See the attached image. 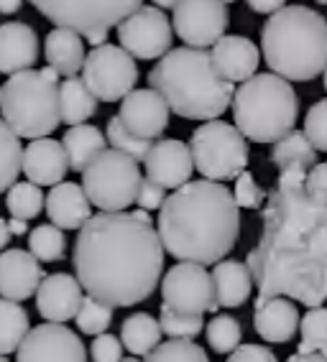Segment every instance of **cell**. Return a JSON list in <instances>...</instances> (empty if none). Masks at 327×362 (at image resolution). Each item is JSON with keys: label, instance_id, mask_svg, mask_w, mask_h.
Masks as SVG:
<instances>
[{"label": "cell", "instance_id": "obj_1", "mask_svg": "<svg viewBox=\"0 0 327 362\" xmlns=\"http://www.w3.org/2000/svg\"><path fill=\"white\" fill-rule=\"evenodd\" d=\"M307 174L284 171L268 189L263 230L248 252L256 306L284 296L320 309L327 301V214L304 189Z\"/></svg>", "mask_w": 327, "mask_h": 362}, {"label": "cell", "instance_id": "obj_2", "mask_svg": "<svg viewBox=\"0 0 327 362\" xmlns=\"http://www.w3.org/2000/svg\"><path fill=\"white\" fill-rule=\"evenodd\" d=\"M72 263L87 296L113 309L136 306L156 291L164 243L149 212H100L79 230Z\"/></svg>", "mask_w": 327, "mask_h": 362}, {"label": "cell", "instance_id": "obj_3", "mask_svg": "<svg viewBox=\"0 0 327 362\" xmlns=\"http://www.w3.org/2000/svg\"><path fill=\"white\" fill-rule=\"evenodd\" d=\"M164 250L179 263L217 265L241 235V207L220 181H190L166 197L156 220Z\"/></svg>", "mask_w": 327, "mask_h": 362}, {"label": "cell", "instance_id": "obj_4", "mask_svg": "<svg viewBox=\"0 0 327 362\" xmlns=\"http://www.w3.org/2000/svg\"><path fill=\"white\" fill-rule=\"evenodd\" d=\"M149 87L184 120H217L236 98V84L217 74L212 54L192 46L171 49L159 59L149 71Z\"/></svg>", "mask_w": 327, "mask_h": 362}, {"label": "cell", "instance_id": "obj_5", "mask_svg": "<svg viewBox=\"0 0 327 362\" xmlns=\"http://www.w3.org/2000/svg\"><path fill=\"white\" fill-rule=\"evenodd\" d=\"M261 54L271 74L287 82H309L327 69V18L307 6H287L268 16Z\"/></svg>", "mask_w": 327, "mask_h": 362}, {"label": "cell", "instance_id": "obj_6", "mask_svg": "<svg viewBox=\"0 0 327 362\" xmlns=\"http://www.w3.org/2000/svg\"><path fill=\"white\" fill-rule=\"evenodd\" d=\"M59 71L52 66L18 71L0 87V115L18 138L39 141L62 123Z\"/></svg>", "mask_w": 327, "mask_h": 362}, {"label": "cell", "instance_id": "obj_7", "mask_svg": "<svg viewBox=\"0 0 327 362\" xmlns=\"http://www.w3.org/2000/svg\"><path fill=\"white\" fill-rule=\"evenodd\" d=\"M233 115L246 141L276 143L294 130L299 98L292 82L279 74H256L236 90Z\"/></svg>", "mask_w": 327, "mask_h": 362}, {"label": "cell", "instance_id": "obj_8", "mask_svg": "<svg viewBox=\"0 0 327 362\" xmlns=\"http://www.w3.org/2000/svg\"><path fill=\"white\" fill-rule=\"evenodd\" d=\"M141 168L131 156L110 148L95 158L82 174V189H85L90 204L100 212H125L136 204L138 189H141Z\"/></svg>", "mask_w": 327, "mask_h": 362}, {"label": "cell", "instance_id": "obj_9", "mask_svg": "<svg viewBox=\"0 0 327 362\" xmlns=\"http://www.w3.org/2000/svg\"><path fill=\"white\" fill-rule=\"evenodd\" d=\"M190 151L195 168L207 181H230L248 166V141L236 125L223 120L202 123L192 133Z\"/></svg>", "mask_w": 327, "mask_h": 362}, {"label": "cell", "instance_id": "obj_10", "mask_svg": "<svg viewBox=\"0 0 327 362\" xmlns=\"http://www.w3.org/2000/svg\"><path fill=\"white\" fill-rule=\"evenodd\" d=\"M46 21L57 28H67L79 36L95 31L118 28L128 16H133L144 0H28Z\"/></svg>", "mask_w": 327, "mask_h": 362}, {"label": "cell", "instance_id": "obj_11", "mask_svg": "<svg viewBox=\"0 0 327 362\" xmlns=\"http://www.w3.org/2000/svg\"><path fill=\"white\" fill-rule=\"evenodd\" d=\"M82 79L100 103H123L138 82L136 59L123 46H98L87 54Z\"/></svg>", "mask_w": 327, "mask_h": 362}, {"label": "cell", "instance_id": "obj_12", "mask_svg": "<svg viewBox=\"0 0 327 362\" xmlns=\"http://www.w3.org/2000/svg\"><path fill=\"white\" fill-rule=\"evenodd\" d=\"M164 304L182 314L205 317L207 311H217L220 304L215 298V284L212 273L205 271V265L197 263H177L171 265L161 284Z\"/></svg>", "mask_w": 327, "mask_h": 362}, {"label": "cell", "instance_id": "obj_13", "mask_svg": "<svg viewBox=\"0 0 327 362\" xmlns=\"http://www.w3.org/2000/svg\"><path fill=\"white\" fill-rule=\"evenodd\" d=\"M118 39L133 59H164L171 52L174 26L161 8L141 6L118 26Z\"/></svg>", "mask_w": 327, "mask_h": 362}, {"label": "cell", "instance_id": "obj_14", "mask_svg": "<svg viewBox=\"0 0 327 362\" xmlns=\"http://www.w3.org/2000/svg\"><path fill=\"white\" fill-rule=\"evenodd\" d=\"M228 8L223 0H182L174 8V33L192 49L215 46L228 31Z\"/></svg>", "mask_w": 327, "mask_h": 362}, {"label": "cell", "instance_id": "obj_15", "mask_svg": "<svg viewBox=\"0 0 327 362\" xmlns=\"http://www.w3.org/2000/svg\"><path fill=\"white\" fill-rule=\"evenodd\" d=\"M16 362H87V349L77 332L46 322L28 332L16 352Z\"/></svg>", "mask_w": 327, "mask_h": 362}, {"label": "cell", "instance_id": "obj_16", "mask_svg": "<svg viewBox=\"0 0 327 362\" xmlns=\"http://www.w3.org/2000/svg\"><path fill=\"white\" fill-rule=\"evenodd\" d=\"M169 105L156 90H133L128 98L120 103L118 117L133 136L144 141H156L169 128Z\"/></svg>", "mask_w": 327, "mask_h": 362}, {"label": "cell", "instance_id": "obj_17", "mask_svg": "<svg viewBox=\"0 0 327 362\" xmlns=\"http://www.w3.org/2000/svg\"><path fill=\"white\" fill-rule=\"evenodd\" d=\"M44 279L46 273L41 268V260L33 258L31 250L13 247L0 252V298L23 304L26 298L36 296Z\"/></svg>", "mask_w": 327, "mask_h": 362}, {"label": "cell", "instance_id": "obj_18", "mask_svg": "<svg viewBox=\"0 0 327 362\" xmlns=\"http://www.w3.org/2000/svg\"><path fill=\"white\" fill-rule=\"evenodd\" d=\"M195 171V158L187 143L177 138H164L154 143L149 158H146V176L161 184L164 189H174L190 184V176Z\"/></svg>", "mask_w": 327, "mask_h": 362}, {"label": "cell", "instance_id": "obj_19", "mask_svg": "<svg viewBox=\"0 0 327 362\" xmlns=\"http://www.w3.org/2000/svg\"><path fill=\"white\" fill-rule=\"evenodd\" d=\"M82 284L69 273H52L46 276L44 284L36 291V309L41 319L54 324H64L77 317L79 306H82Z\"/></svg>", "mask_w": 327, "mask_h": 362}, {"label": "cell", "instance_id": "obj_20", "mask_svg": "<svg viewBox=\"0 0 327 362\" xmlns=\"http://www.w3.org/2000/svg\"><path fill=\"white\" fill-rule=\"evenodd\" d=\"M212 64H215L217 74L228 79L230 84L236 82H248L258 74V64H261V52L246 36H223L212 46Z\"/></svg>", "mask_w": 327, "mask_h": 362}, {"label": "cell", "instance_id": "obj_21", "mask_svg": "<svg viewBox=\"0 0 327 362\" xmlns=\"http://www.w3.org/2000/svg\"><path fill=\"white\" fill-rule=\"evenodd\" d=\"M69 171V158L59 141L39 138L23 148V176L36 187H57Z\"/></svg>", "mask_w": 327, "mask_h": 362}, {"label": "cell", "instance_id": "obj_22", "mask_svg": "<svg viewBox=\"0 0 327 362\" xmlns=\"http://www.w3.org/2000/svg\"><path fill=\"white\" fill-rule=\"evenodd\" d=\"M39 36L28 23L8 21L0 26V74H18L36 64Z\"/></svg>", "mask_w": 327, "mask_h": 362}, {"label": "cell", "instance_id": "obj_23", "mask_svg": "<svg viewBox=\"0 0 327 362\" xmlns=\"http://www.w3.org/2000/svg\"><path fill=\"white\" fill-rule=\"evenodd\" d=\"M46 217L59 230H82L92 220L90 199L74 181H62L46 194Z\"/></svg>", "mask_w": 327, "mask_h": 362}, {"label": "cell", "instance_id": "obj_24", "mask_svg": "<svg viewBox=\"0 0 327 362\" xmlns=\"http://www.w3.org/2000/svg\"><path fill=\"white\" fill-rule=\"evenodd\" d=\"M302 317L292 298L276 296L266 304L256 306L253 311V329L256 334L271 344H287L294 339L299 329Z\"/></svg>", "mask_w": 327, "mask_h": 362}, {"label": "cell", "instance_id": "obj_25", "mask_svg": "<svg viewBox=\"0 0 327 362\" xmlns=\"http://www.w3.org/2000/svg\"><path fill=\"white\" fill-rule=\"evenodd\" d=\"M212 284H215L217 304L225 309H238L251 298L253 291V276L251 268L241 260H220L212 268Z\"/></svg>", "mask_w": 327, "mask_h": 362}, {"label": "cell", "instance_id": "obj_26", "mask_svg": "<svg viewBox=\"0 0 327 362\" xmlns=\"http://www.w3.org/2000/svg\"><path fill=\"white\" fill-rule=\"evenodd\" d=\"M44 57L52 69L67 77H77L85 69L87 52L82 46V36L67 28H54L44 41Z\"/></svg>", "mask_w": 327, "mask_h": 362}, {"label": "cell", "instance_id": "obj_27", "mask_svg": "<svg viewBox=\"0 0 327 362\" xmlns=\"http://www.w3.org/2000/svg\"><path fill=\"white\" fill-rule=\"evenodd\" d=\"M271 163L279 168V174L284 171H302L309 174L317 166V148L307 138L304 130H292L282 141L274 143L271 148Z\"/></svg>", "mask_w": 327, "mask_h": 362}, {"label": "cell", "instance_id": "obj_28", "mask_svg": "<svg viewBox=\"0 0 327 362\" xmlns=\"http://www.w3.org/2000/svg\"><path fill=\"white\" fill-rule=\"evenodd\" d=\"M62 146L67 151V158H69V168L77 171V174H85L87 166H90L95 158H98L105 148V136L103 130L95 128V125H74L64 133L62 138Z\"/></svg>", "mask_w": 327, "mask_h": 362}, {"label": "cell", "instance_id": "obj_29", "mask_svg": "<svg viewBox=\"0 0 327 362\" xmlns=\"http://www.w3.org/2000/svg\"><path fill=\"white\" fill-rule=\"evenodd\" d=\"M59 95H62V123L72 125V128L74 125H85V120H90L98 112L100 100L92 95L82 77L62 79Z\"/></svg>", "mask_w": 327, "mask_h": 362}, {"label": "cell", "instance_id": "obj_30", "mask_svg": "<svg viewBox=\"0 0 327 362\" xmlns=\"http://www.w3.org/2000/svg\"><path fill=\"white\" fill-rule=\"evenodd\" d=\"M164 329L159 319H154L151 314L141 311V314H133L123 322L120 327V339H123V347L136 357H149L154 349L161 344Z\"/></svg>", "mask_w": 327, "mask_h": 362}, {"label": "cell", "instance_id": "obj_31", "mask_svg": "<svg viewBox=\"0 0 327 362\" xmlns=\"http://www.w3.org/2000/svg\"><path fill=\"white\" fill-rule=\"evenodd\" d=\"M28 332H31V322H28V311L23 309V304L0 298V355L18 352Z\"/></svg>", "mask_w": 327, "mask_h": 362}, {"label": "cell", "instance_id": "obj_32", "mask_svg": "<svg viewBox=\"0 0 327 362\" xmlns=\"http://www.w3.org/2000/svg\"><path fill=\"white\" fill-rule=\"evenodd\" d=\"M23 168V151H21V138L16 136L6 120H0V192L18 184V174Z\"/></svg>", "mask_w": 327, "mask_h": 362}, {"label": "cell", "instance_id": "obj_33", "mask_svg": "<svg viewBox=\"0 0 327 362\" xmlns=\"http://www.w3.org/2000/svg\"><path fill=\"white\" fill-rule=\"evenodd\" d=\"M6 207L16 220H31V217H39L41 209H46V194L31 181H18L8 189Z\"/></svg>", "mask_w": 327, "mask_h": 362}, {"label": "cell", "instance_id": "obj_34", "mask_svg": "<svg viewBox=\"0 0 327 362\" xmlns=\"http://www.w3.org/2000/svg\"><path fill=\"white\" fill-rule=\"evenodd\" d=\"M299 347L297 352L299 355H322L327 357V309L320 306V309H309L304 317H302L299 324Z\"/></svg>", "mask_w": 327, "mask_h": 362}, {"label": "cell", "instance_id": "obj_35", "mask_svg": "<svg viewBox=\"0 0 327 362\" xmlns=\"http://www.w3.org/2000/svg\"><path fill=\"white\" fill-rule=\"evenodd\" d=\"M28 250L41 263H57V260L64 258V250H67L64 230H59L57 225L33 227L31 233H28Z\"/></svg>", "mask_w": 327, "mask_h": 362}, {"label": "cell", "instance_id": "obj_36", "mask_svg": "<svg viewBox=\"0 0 327 362\" xmlns=\"http://www.w3.org/2000/svg\"><path fill=\"white\" fill-rule=\"evenodd\" d=\"M205 334H207V344L217 355H233L241 347V339H243V329L241 324H238V319L228 317V314L210 319V324L205 327Z\"/></svg>", "mask_w": 327, "mask_h": 362}, {"label": "cell", "instance_id": "obj_37", "mask_svg": "<svg viewBox=\"0 0 327 362\" xmlns=\"http://www.w3.org/2000/svg\"><path fill=\"white\" fill-rule=\"evenodd\" d=\"M105 136H108V141H110L113 148L120 151V153H125V156H131V158H136L138 163L141 161L146 163L151 148H154V143L151 141H144V138L133 136L131 130L123 125V120H120L118 115L108 120V130H105Z\"/></svg>", "mask_w": 327, "mask_h": 362}, {"label": "cell", "instance_id": "obj_38", "mask_svg": "<svg viewBox=\"0 0 327 362\" xmlns=\"http://www.w3.org/2000/svg\"><path fill=\"white\" fill-rule=\"evenodd\" d=\"M74 322H77L82 334L100 337V334H105L108 327L113 324V306L103 304V301L95 296H85V301H82V306H79Z\"/></svg>", "mask_w": 327, "mask_h": 362}, {"label": "cell", "instance_id": "obj_39", "mask_svg": "<svg viewBox=\"0 0 327 362\" xmlns=\"http://www.w3.org/2000/svg\"><path fill=\"white\" fill-rule=\"evenodd\" d=\"M159 324H161L164 334L169 339H195L205 329L202 317L182 314V311L169 309L166 304H161V311H159Z\"/></svg>", "mask_w": 327, "mask_h": 362}, {"label": "cell", "instance_id": "obj_40", "mask_svg": "<svg viewBox=\"0 0 327 362\" xmlns=\"http://www.w3.org/2000/svg\"><path fill=\"white\" fill-rule=\"evenodd\" d=\"M146 362H210V357L192 339H166L146 357Z\"/></svg>", "mask_w": 327, "mask_h": 362}, {"label": "cell", "instance_id": "obj_41", "mask_svg": "<svg viewBox=\"0 0 327 362\" xmlns=\"http://www.w3.org/2000/svg\"><path fill=\"white\" fill-rule=\"evenodd\" d=\"M304 133L312 141V146L322 153H327V98L317 100L304 115Z\"/></svg>", "mask_w": 327, "mask_h": 362}, {"label": "cell", "instance_id": "obj_42", "mask_svg": "<svg viewBox=\"0 0 327 362\" xmlns=\"http://www.w3.org/2000/svg\"><path fill=\"white\" fill-rule=\"evenodd\" d=\"M233 197H236L241 209H261V207H266L268 192H263V189L256 184L251 171H243L236 179V192H233Z\"/></svg>", "mask_w": 327, "mask_h": 362}, {"label": "cell", "instance_id": "obj_43", "mask_svg": "<svg viewBox=\"0 0 327 362\" xmlns=\"http://www.w3.org/2000/svg\"><path fill=\"white\" fill-rule=\"evenodd\" d=\"M92 362H120L123 360V339L110 332L95 337L90 347Z\"/></svg>", "mask_w": 327, "mask_h": 362}, {"label": "cell", "instance_id": "obj_44", "mask_svg": "<svg viewBox=\"0 0 327 362\" xmlns=\"http://www.w3.org/2000/svg\"><path fill=\"white\" fill-rule=\"evenodd\" d=\"M304 189H307L309 199L327 214V161L317 163L304 179Z\"/></svg>", "mask_w": 327, "mask_h": 362}, {"label": "cell", "instance_id": "obj_45", "mask_svg": "<svg viewBox=\"0 0 327 362\" xmlns=\"http://www.w3.org/2000/svg\"><path fill=\"white\" fill-rule=\"evenodd\" d=\"M164 202H166V189L161 187V184H156L154 179H149V176H144V181H141V189H138V199L136 204L144 212H151V209H161Z\"/></svg>", "mask_w": 327, "mask_h": 362}, {"label": "cell", "instance_id": "obj_46", "mask_svg": "<svg viewBox=\"0 0 327 362\" xmlns=\"http://www.w3.org/2000/svg\"><path fill=\"white\" fill-rule=\"evenodd\" d=\"M225 362H279V360L263 344H241Z\"/></svg>", "mask_w": 327, "mask_h": 362}, {"label": "cell", "instance_id": "obj_47", "mask_svg": "<svg viewBox=\"0 0 327 362\" xmlns=\"http://www.w3.org/2000/svg\"><path fill=\"white\" fill-rule=\"evenodd\" d=\"M248 3L251 11H256V13H263V16H274L279 13L282 8H287V0H246Z\"/></svg>", "mask_w": 327, "mask_h": 362}, {"label": "cell", "instance_id": "obj_48", "mask_svg": "<svg viewBox=\"0 0 327 362\" xmlns=\"http://www.w3.org/2000/svg\"><path fill=\"white\" fill-rule=\"evenodd\" d=\"M21 6H23V0H0V13H6V16L18 13Z\"/></svg>", "mask_w": 327, "mask_h": 362}, {"label": "cell", "instance_id": "obj_49", "mask_svg": "<svg viewBox=\"0 0 327 362\" xmlns=\"http://www.w3.org/2000/svg\"><path fill=\"white\" fill-rule=\"evenodd\" d=\"M11 238H13V233H11V225H8V220H0V250H3V247H8Z\"/></svg>", "mask_w": 327, "mask_h": 362}, {"label": "cell", "instance_id": "obj_50", "mask_svg": "<svg viewBox=\"0 0 327 362\" xmlns=\"http://www.w3.org/2000/svg\"><path fill=\"white\" fill-rule=\"evenodd\" d=\"M287 362H327V357H322V355H299V352H294L292 357H287Z\"/></svg>", "mask_w": 327, "mask_h": 362}, {"label": "cell", "instance_id": "obj_51", "mask_svg": "<svg viewBox=\"0 0 327 362\" xmlns=\"http://www.w3.org/2000/svg\"><path fill=\"white\" fill-rule=\"evenodd\" d=\"M8 225H11V233H13V235H23V233H28L26 220H16V217H11V220H8Z\"/></svg>", "mask_w": 327, "mask_h": 362}, {"label": "cell", "instance_id": "obj_52", "mask_svg": "<svg viewBox=\"0 0 327 362\" xmlns=\"http://www.w3.org/2000/svg\"><path fill=\"white\" fill-rule=\"evenodd\" d=\"M182 0H154V6L156 8H177Z\"/></svg>", "mask_w": 327, "mask_h": 362}, {"label": "cell", "instance_id": "obj_53", "mask_svg": "<svg viewBox=\"0 0 327 362\" xmlns=\"http://www.w3.org/2000/svg\"><path fill=\"white\" fill-rule=\"evenodd\" d=\"M120 362H141V360H136V357H125V360H120Z\"/></svg>", "mask_w": 327, "mask_h": 362}, {"label": "cell", "instance_id": "obj_54", "mask_svg": "<svg viewBox=\"0 0 327 362\" xmlns=\"http://www.w3.org/2000/svg\"><path fill=\"white\" fill-rule=\"evenodd\" d=\"M317 3H320V6H327V0H317Z\"/></svg>", "mask_w": 327, "mask_h": 362}, {"label": "cell", "instance_id": "obj_55", "mask_svg": "<svg viewBox=\"0 0 327 362\" xmlns=\"http://www.w3.org/2000/svg\"><path fill=\"white\" fill-rule=\"evenodd\" d=\"M0 362H8V360H6V355H0Z\"/></svg>", "mask_w": 327, "mask_h": 362}, {"label": "cell", "instance_id": "obj_56", "mask_svg": "<svg viewBox=\"0 0 327 362\" xmlns=\"http://www.w3.org/2000/svg\"><path fill=\"white\" fill-rule=\"evenodd\" d=\"M223 3H225V6H228V3H236V0H223Z\"/></svg>", "mask_w": 327, "mask_h": 362}, {"label": "cell", "instance_id": "obj_57", "mask_svg": "<svg viewBox=\"0 0 327 362\" xmlns=\"http://www.w3.org/2000/svg\"><path fill=\"white\" fill-rule=\"evenodd\" d=\"M325 90H327V69H325Z\"/></svg>", "mask_w": 327, "mask_h": 362}]
</instances>
